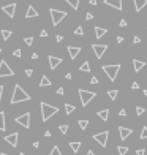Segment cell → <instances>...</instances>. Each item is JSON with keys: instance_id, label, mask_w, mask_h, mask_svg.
<instances>
[{"instance_id": "15", "label": "cell", "mask_w": 147, "mask_h": 155, "mask_svg": "<svg viewBox=\"0 0 147 155\" xmlns=\"http://www.w3.org/2000/svg\"><path fill=\"white\" fill-rule=\"evenodd\" d=\"M104 5L112 7V8H116V10H122V8H123L122 0H104Z\"/></svg>"}, {"instance_id": "32", "label": "cell", "mask_w": 147, "mask_h": 155, "mask_svg": "<svg viewBox=\"0 0 147 155\" xmlns=\"http://www.w3.org/2000/svg\"><path fill=\"white\" fill-rule=\"evenodd\" d=\"M139 139H147V127H142V131L139 134Z\"/></svg>"}, {"instance_id": "17", "label": "cell", "mask_w": 147, "mask_h": 155, "mask_svg": "<svg viewBox=\"0 0 147 155\" xmlns=\"http://www.w3.org/2000/svg\"><path fill=\"white\" fill-rule=\"evenodd\" d=\"M144 67H146V62H144V60H138V59L133 60V68H134V71L136 73H139Z\"/></svg>"}, {"instance_id": "47", "label": "cell", "mask_w": 147, "mask_h": 155, "mask_svg": "<svg viewBox=\"0 0 147 155\" xmlns=\"http://www.w3.org/2000/svg\"><path fill=\"white\" fill-rule=\"evenodd\" d=\"M40 37H43V38H46V37H48V32H46V30H41V33H40Z\"/></svg>"}, {"instance_id": "7", "label": "cell", "mask_w": 147, "mask_h": 155, "mask_svg": "<svg viewBox=\"0 0 147 155\" xmlns=\"http://www.w3.org/2000/svg\"><path fill=\"white\" fill-rule=\"evenodd\" d=\"M5 76H14V71L5 60H0V78H5Z\"/></svg>"}, {"instance_id": "48", "label": "cell", "mask_w": 147, "mask_h": 155, "mask_svg": "<svg viewBox=\"0 0 147 155\" xmlns=\"http://www.w3.org/2000/svg\"><path fill=\"white\" fill-rule=\"evenodd\" d=\"M57 93H59V95H63V93H65V92H63V87H59V89H57Z\"/></svg>"}, {"instance_id": "53", "label": "cell", "mask_w": 147, "mask_h": 155, "mask_svg": "<svg viewBox=\"0 0 147 155\" xmlns=\"http://www.w3.org/2000/svg\"><path fill=\"white\" fill-rule=\"evenodd\" d=\"M123 41V37H117V43H122Z\"/></svg>"}, {"instance_id": "6", "label": "cell", "mask_w": 147, "mask_h": 155, "mask_svg": "<svg viewBox=\"0 0 147 155\" xmlns=\"http://www.w3.org/2000/svg\"><path fill=\"white\" fill-rule=\"evenodd\" d=\"M108 138H109V131H101V133L93 134V139H95L101 147H106L108 146Z\"/></svg>"}, {"instance_id": "22", "label": "cell", "mask_w": 147, "mask_h": 155, "mask_svg": "<svg viewBox=\"0 0 147 155\" xmlns=\"http://www.w3.org/2000/svg\"><path fill=\"white\" fill-rule=\"evenodd\" d=\"M7 130V124H5V112L0 111V131H5Z\"/></svg>"}, {"instance_id": "28", "label": "cell", "mask_w": 147, "mask_h": 155, "mask_svg": "<svg viewBox=\"0 0 147 155\" xmlns=\"http://www.w3.org/2000/svg\"><path fill=\"white\" fill-rule=\"evenodd\" d=\"M0 33H2V38H3L5 41H7L8 38H10L11 35H13V32H11V30H2V32H0Z\"/></svg>"}, {"instance_id": "10", "label": "cell", "mask_w": 147, "mask_h": 155, "mask_svg": "<svg viewBox=\"0 0 147 155\" xmlns=\"http://www.w3.org/2000/svg\"><path fill=\"white\" fill-rule=\"evenodd\" d=\"M2 10H3V13L7 14V16H10V17H14V14H16V3L3 5V7H2Z\"/></svg>"}, {"instance_id": "2", "label": "cell", "mask_w": 147, "mask_h": 155, "mask_svg": "<svg viewBox=\"0 0 147 155\" xmlns=\"http://www.w3.org/2000/svg\"><path fill=\"white\" fill-rule=\"evenodd\" d=\"M40 109H41V120H43V122L49 120L52 116H55V114L59 112V108L57 106L48 104V103H45V101H41V103H40Z\"/></svg>"}, {"instance_id": "40", "label": "cell", "mask_w": 147, "mask_h": 155, "mask_svg": "<svg viewBox=\"0 0 147 155\" xmlns=\"http://www.w3.org/2000/svg\"><path fill=\"white\" fill-rule=\"evenodd\" d=\"M119 25H120V27H127V21H125V19H120Z\"/></svg>"}, {"instance_id": "39", "label": "cell", "mask_w": 147, "mask_h": 155, "mask_svg": "<svg viewBox=\"0 0 147 155\" xmlns=\"http://www.w3.org/2000/svg\"><path fill=\"white\" fill-rule=\"evenodd\" d=\"M25 75H27L29 78H30V76L33 75V70H32V68H27V70H25Z\"/></svg>"}, {"instance_id": "13", "label": "cell", "mask_w": 147, "mask_h": 155, "mask_svg": "<svg viewBox=\"0 0 147 155\" xmlns=\"http://www.w3.org/2000/svg\"><path fill=\"white\" fill-rule=\"evenodd\" d=\"M131 133H133V130H131V128L119 127V134H120V139H122V141H125L128 136H131Z\"/></svg>"}, {"instance_id": "38", "label": "cell", "mask_w": 147, "mask_h": 155, "mask_svg": "<svg viewBox=\"0 0 147 155\" xmlns=\"http://www.w3.org/2000/svg\"><path fill=\"white\" fill-rule=\"evenodd\" d=\"M136 155H146V149H138Z\"/></svg>"}, {"instance_id": "59", "label": "cell", "mask_w": 147, "mask_h": 155, "mask_svg": "<svg viewBox=\"0 0 147 155\" xmlns=\"http://www.w3.org/2000/svg\"><path fill=\"white\" fill-rule=\"evenodd\" d=\"M0 52H2V48H0Z\"/></svg>"}, {"instance_id": "5", "label": "cell", "mask_w": 147, "mask_h": 155, "mask_svg": "<svg viewBox=\"0 0 147 155\" xmlns=\"http://www.w3.org/2000/svg\"><path fill=\"white\" fill-rule=\"evenodd\" d=\"M103 71L106 73L109 81H116L117 75H119V71H120V63H116V65H104L103 67Z\"/></svg>"}, {"instance_id": "30", "label": "cell", "mask_w": 147, "mask_h": 155, "mask_svg": "<svg viewBox=\"0 0 147 155\" xmlns=\"http://www.w3.org/2000/svg\"><path fill=\"white\" fill-rule=\"evenodd\" d=\"M117 152H119V155H127L128 154V147H125V146H119V147H117Z\"/></svg>"}, {"instance_id": "23", "label": "cell", "mask_w": 147, "mask_h": 155, "mask_svg": "<svg viewBox=\"0 0 147 155\" xmlns=\"http://www.w3.org/2000/svg\"><path fill=\"white\" fill-rule=\"evenodd\" d=\"M38 86H40V87H48V86H51V81H49L48 76H41V81H40Z\"/></svg>"}, {"instance_id": "27", "label": "cell", "mask_w": 147, "mask_h": 155, "mask_svg": "<svg viewBox=\"0 0 147 155\" xmlns=\"http://www.w3.org/2000/svg\"><path fill=\"white\" fill-rule=\"evenodd\" d=\"M117 95H119V90H116V89H114V90H108V96H109L112 101L117 98Z\"/></svg>"}, {"instance_id": "45", "label": "cell", "mask_w": 147, "mask_h": 155, "mask_svg": "<svg viewBox=\"0 0 147 155\" xmlns=\"http://www.w3.org/2000/svg\"><path fill=\"white\" fill-rule=\"evenodd\" d=\"M133 43H134V45H138V43H141V38H139V37H134V38H133Z\"/></svg>"}, {"instance_id": "58", "label": "cell", "mask_w": 147, "mask_h": 155, "mask_svg": "<svg viewBox=\"0 0 147 155\" xmlns=\"http://www.w3.org/2000/svg\"><path fill=\"white\" fill-rule=\"evenodd\" d=\"M0 155H7V154H5V152H2V154H0Z\"/></svg>"}, {"instance_id": "56", "label": "cell", "mask_w": 147, "mask_h": 155, "mask_svg": "<svg viewBox=\"0 0 147 155\" xmlns=\"http://www.w3.org/2000/svg\"><path fill=\"white\" fill-rule=\"evenodd\" d=\"M142 93H144V95L147 96V89H144V90H142Z\"/></svg>"}, {"instance_id": "46", "label": "cell", "mask_w": 147, "mask_h": 155, "mask_svg": "<svg viewBox=\"0 0 147 155\" xmlns=\"http://www.w3.org/2000/svg\"><path fill=\"white\" fill-rule=\"evenodd\" d=\"M62 40H63V37H62V35H57V37H55V41H57V43H60Z\"/></svg>"}, {"instance_id": "20", "label": "cell", "mask_w": 147, "mask_h": 155, "mask_svg": "<svg viewBox=\"0 0 147 155\" xmlns=\"http://www.w3.org/2000/svg\"><path fill=\"white\" fill-rule=\"evenodd\" d=\"M81 144H82L81 141H71L70 142V147H71V150L74 152V154H78L79 149H81Z\"/></svg>"}, {"instance_id": "14", "label": "cell", "mask_w": 147, "mask_h": 155, "mask_svg": "<svg viewBox=\"0 0 147 155\" xmlns=\"http://www.w3.org/2000/svg\"><path fill=\"white\" fill-rule=\"evenodd\" d=\"M68 54H70V59H73L74 60L76 57H78L79 54H81V48H79V46H68Z\"/></svg>"}, {"instance_id": "19", "label": "cell", "mask_w": 147, "mask_h": 155, "mask_svg": "<svg viewBox=\"0 0 147 155\" xmlns=\"http://www.w3.org/2000/svg\"><path fill=\"white\" fill-rule=\"evenodd\" d=\"M98 117L101 119L103 122H108V120H109V109H101V111H98Z\"/></svg>"}, {"instance_id": "18", "label": "cell", "mask_w": 147, "mask_h": 155, "mask_svg": "<svg viewBox=\"0 0 147 155\" xmlns=\"http://www.w3.org/2000/svg\"><path fill=\"white\" fill-rule=\"evenodd\" d=\"M25 17H27V19H30V17H38V11L35 10L32 5H29L27 11H25Z\"/></svg>"}, {"instance_id": "8", "label": "cell", "mask_w": 147, "mask_h": 155, "mask_svg": "<svg viewBox=\"0 0 147 155\" xmlns=\"http://www.w3.org/2000/svg\"><path fill=\"white\" fill-rule=\"evenodd\" d=\"M14 120H16V124H19L21 127H24V128H30V112L22 114V116L16 117Z\"/></svg>"}, {"instance_id": "4", "label": "cell", "mask_w": 147, "mask_h": 155, "mask_svg": "<svg viewBox=\"0 0 147 155\" xmlns=\"http://www.w3.org/2000/svg\"><path fill=\"white\" fill-rule=\"evenodd\" d=\"M78 93H79V98H81V104H82V106H87V104H89L90 101H92L93 98L96 96L95 92H90V90H84V89H79Z\"/></svg>"}, {"instance_id": "16", "label": "cell", "mask_w": 147, "mask_h": 155, "mask_svg": "<svg viewBox=\"0 0 147 155\" xmlns=\"http://www.w3.org/2000/svg\"><path fill=\"white\" fill-rule=\"evenodd\" d=\"M133 3H134V10L139 13L141 10H144L147 7V0H133Z\"/></svg>"}, {"instance_id": "11", "label": "cell", "mask_w": 147, "mask_h": 155, "mask_svg": "<svg viewBox=\"0 0 147 155\" xmlns=\"http://www.w3.org/2000/svg\"><path fill=\"white\" fill-rule=\"evenodd\" d=\"M17 139H19V133H16V131L5 136V141H7L10 146H13V147H16V146H17Z\"/></svg>"}, {"instance_id": "29", "label": "cell", "mask_w": 147, "mask_h": 155, "mask_svg": "<svg viewBox=\"0 0 147 155\" xmlns=\"http://www.w3.org/2000/svg\"><path fill=\"white\" fill-rule=\"evenodd\" d=\"M79 70H81V71H86V73H89V71H90V63H89V62H84L81 67H79Z\"/></svg>"}, {"instance_id": "44", "label": "cell", "mask_w": 147, "mask_h": 155, "mask_svg": "<svg viewBox=\"0 0 147 155\" xmlns=\"http://www.w3.org/2000/svg\"><path fill=\"white\" fill-rule=\"evenodd\" d=\"M86 19H87V21H90V19H93V14H92V13H87V14H86Z\"/></svg>"}, {"instance_id": "21", "label": "cell", "mask_w": 147, "mask_h": 155, "mask_svg": "<svg viewBox=\"0 0 147 155\" xmlns=\"http://www.w3.org/2000/svg\"><path fill=\"white\" fill-rule=\"evenodd\" d=\"M106 33H108V30H106V29H103V27H95V37H96V38L104 37Z\"/></svg>"}, {"instance_id": "26", "label": "cell", "mask_w": 147, "mask_h": 155, "mask_svg": "<svg viewBox=\"0 0 147 155\" xmlns=\"http://www.w3.org/2000/svg\"><path fill=\"white\" fill-rule=\"evenodd\" d=\"M78 124H79V128H81V130H86V128L89 127V120H87V119H81Z\"/></svg>"}, {"instance_id": "54", "label": "cell", "mask_w": 147, "mask_h": 155, "mask_svg": "<svg viewBox=\"0 0 147 155\" xmlns=\"http://www.w3.org/2000/svg\"><path fill=\"white\" fill-rule=\"evenodd\" d=\"M96 3H98L96 0H90V5H96Z\"/></svg>"}, {"instance_id": "34", "label": "cell", "mask_w": 147, "mask_h": 155, "mask_svg": "<svg viewBox=\"0 0 147 155\" xmlns=\"http://www.w3.org/2000/svg\"><path fill=\"white\" fill-rule=\"evenodd\" d=\"M24 41H25V45H27V46H32V45H33V37H25Z\"/></svg>"}, {"instance_id": "31", "label": "cell", "mask_w": 147, "mask_h": 155, "mask_svg": "<svg viewBox=\"0 0 147 155\" xmlns=\"http://www.w3.org/2000/svg\"><path fill=\"white\" fill-rule=\"evenodd\" d=\"M49 155H62L60 149H59V146H54V147L51 149V152H49Z\"/></svg>"}, {"instance_id": "1", "label": "cell", "mask_w": 147, "mask_h": 155, "mask_svg": "<svg viewBox=\"0 0 147 155\" xmlns=\"http://www.w3.org/2000/svg\"><path fill=\"white\" fill-rule=\"evenodd\" d=\"M30 100V95H29L27 92H25L22 87L19 86V84H16L13 89V95H11V100L10 103L11 104H17V103H22V101H29Z\"/></svg>"}, {"instance_id": "49", "label": "cell", "mask_w": 147, "mask_h": 155, "mask_svg": "<svg viewBox=\"0 0 147 155\" xmlns=\"http://www.w3.org/2000/svg\"><path fill=\"white\" fill-rule=\"evenodd\" d=\"M2 95H3V86H0V103H2Z\"/></svg>"}, {"instance_id": "57", "label": "cell", "mask_w": 147, "mask_h": 155, "mask_svg": "<svg viewBox=\"0 0 147 155\" xmlns=\"http://www.w3.org/2000/svg\"><path fill=\"white\" fill-rule=\"evenodd\" d=\"M19 155H25V154H24V152H21V154H19Z\"/></svg>"}, {"instance_id": "9", "label": "cell", "mask_w": 147, "mask_h": 155, "mask_svg": "<svg viewBox=\"0 0 147 155\" xmlns=\"http://www.w3.org/2000/svg\"><path fill=\"white\" fill-rule=\"evenodd\" d=\"M92 49L95 52L96 59H101L103 55H104V52L108 51V45H98V43H95V45H92Z\"/></svg>"}, {"instance_id": "25", "label": "cell", "mask_w": 147, "mask_h": 155, "mask_svg": "<svg viewBox=\"0 0 147 155\" xmlns=\"http://www.w3.org/2000/svg\"><path fill=\"white\" fill-rule=\"evenodd\" d=\"M63 108H65V114H67V116H70L71 112H74V109H76V108L73 106V104H70V103H67Z\"/></svg>"}, {"instance_id": "51", "label": "cell", "mask_w": 147, "mask_h": 155, "mask_svg": "<svg viewBox=\"0 0 147 155\" xmlns=\"http://www.w3.org/2000/svg\"><path fill=\"white\" fill-rule=\"evenodd\" d=\"M32 59H33V60L38 59V54H37V52H33V54H32Z\"/></svg>"}, {"instance_id": "52", "label": "cell", "mask_w": 147, "mask_h": 155, "mask_svg": "<svg viewBox=\"0 0 147 155\" xmlns=\"http://www.w3.org/2000/svg\"><path fill=\"white\" fill-rule=\"evenodd\" d=\"M33 147H35V149H38V147H40V142L35 141V142H33Z\"/></svg>"}, {"instance_id": "3", "label": "cell", "mask_w": 147, "mask_h": 155, "mask_svg": "<svg viewBox=\"0 0 147 155\" xmlns=\"http://www.w3.org/2000/svg\"><path fill=\"white\" fill-rule=\"evenodd\" d=\"M49 14H51V21H52V25H54V27H57V25L60 24V21H63L67 17V11L54 10V8L49 10Z\"/></svg>"}, {"instance_id": "41", "label": "cell", "mask_w": 147, "mask_h": 155, "mask_svg": "<svg viewBox=\"0 0 147 155\" xmlns=\"http://www.w3.org/2000/svg\"><path fill=\"white\" fill-rule=\"evenodd\" d=\"M119 116H120V117H125V116H127V111H125V109H120L119 111Z\"/></svg>"}, {"instance_id": "43", "label": "cell", "mask_w": 147, "mask_h": 155, "mask_svg": "<svg viewBox=\"0 0 147 155\" xmlns=\"http://www.w3.org/2000/svg\"><path fill=\"white\" fill-rule=\"evenodd\" d=\"M131 89H133V90H138V89H139V84H138V82H133V84H131Z\"/></svg>"}, {"instance_id": "36", "label": "cell", "mask_w": 147, "mask_h": 155, "mask_svg": "<svg viewBox=\"0 0 147 155\" xmlns=\"http://www.w3.org/2000/svg\"><path fill=\"white\" fill-rule=\"evenodd\" d=\"M144 112H146V109H144L142 106H136V114L138 116H142Z\"/></svg>"}, {"instance_id": "33", "label": "cell", "mask_w": 147, "mask_h": 155, "mask_svg": "<svg viewBox=\"0 0 147 155\" xmlns=\"http://www.w3.org/2000/svg\"><path fill=\"white\" fill-rule=\"evenodd\" d=\"M59 130H60V133H62V134H65L67 131H68V125H67V124L60 125V127H59Z\"/></svg>"}, {"instance_id": "55", "label": "cell", "mask_w": 147, "mask_h": 155, "mask_svg": "<svg viewBox=\"0 0 147 155\" xmlns=\"http://www.w3.org/2000/svg\"><path fill=\"white\" fill-rule=\"evenodd\" d=\"M86 155H95V154H93V150H89V152H87Z\"/></svg>"}, {"instance_id": "24", "label": "cell", "mask_w": 147, "mask_h": 155, "mask_svg": "<svg viewBox=\"0 0 147 155\" xmlns=\"http://www.w3.org/2000/svg\"><path fill=\"white\" fill-rule=\"evenodd\" d=\"M67 3L70 5V7L73 8V10H76L78 11V8H79V2H81V0H65Z\"/></svg>"}, {"instance_id": "37", "label": "cell", "mask_w": 147, "mask_h": 155, "mask_svg": "<svg viewBox=\"0 0 147 155\" xmlns=\"http://www.w3.org/2000/svg\"><path fill=\"white\" fill-rule=\"evenodd\" d=\"M13 55H14V57H21V55H22L21 49H14V51H13Z\"/></svg>"}, {"instance_id": "42", "label": "cell", "mask_w": 147, "mask_h": 155, "mask_svg": "<svg viewBox=\"0 0 147 155\" xmlns=\"http://www.w3.org/2000/svg\"><path fill=\"white\" fill-rule=\"evenodd\" d=\"M90 84H98V78H96V76H93L92 79H90Z\"/></svg>"}, {"instance_id": "12", "label": "cell", "mask_w": 147, "mask_h": 155, "mask_svg": "<svg viewBox=\"0 0 147 155\" xmlns=\"http://www.w3.org/2000/svg\"><path fill=\"white\" fill-rule=\"evenodd\" d=\"M48 60H49V67H51V70H55L62 63V59L60 57H57V55H49Z\"/></svg>"}, {"instance_id": "35", "label": "cell", "mask_w": 147, "mask_h": 155, "mask_svg": "<svg viewBox=\"0 0 147 155\" xmlns=\"http://www.w3.org/2000/svg\"><path fill=\"white\" fill-rule=\"evenodd\" d=\"M74 35H79V37H82L84 35V29L79 25V27H76V30H74Z\"/></svg>"}, {"instance_id": "50", "label": "cell", "mask_w": 147, "mask_h": 155, "mask_svg": "<svg viewBox=\"0 0 147 155\" xmlns=\"http://www.w3.org/2000/svg\"><path fill=\"white\" fill-rule=\"evenodd\" d=\"M45 136H46V138H51V131H45Z\"/></svg>"}]
</instances>
